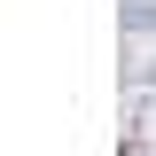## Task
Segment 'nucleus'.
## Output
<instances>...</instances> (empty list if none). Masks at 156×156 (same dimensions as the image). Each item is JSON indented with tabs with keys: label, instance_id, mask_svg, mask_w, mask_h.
I'll return each instance as SVG.
<instances>
[{
	"label": "nucleus",
	"instance_id": "nucleus-1",
	"mask_svg": "<svg viewBox=\"0 0 156 156\" xmlns=\"http://www.w3.org/2000/svg\"><path fill=\"white\" fill-rule=\"evenodd\" d=\"M125 23H133V31H156V0H133V8H125Z\"/></svg>",
	"mask_w": 156,
	"mask_h": 156
}]
</instances>
